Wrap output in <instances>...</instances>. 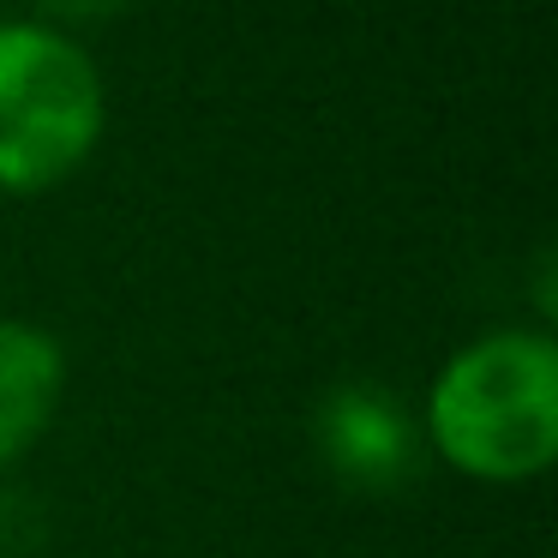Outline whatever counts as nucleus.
<instances>
[{"instance_id": "nucleus-4", "label": "nucleus", "mask_w": 558, "mask_h": 558, "mask_svg": "<svg viewBox=\"0 0 558 558\" xmlns=\"http://www.w3.org/2000/svg\"><path fill=\"white\" fill-rule=\"evenodd\" d=\"M66 342L49 325L0 318V474L19 469L54 426L66 397Z\"/></svg>"}, {"instance_id": "nucleus-2", "label": "nucleus", "mask_w": 558, "mask_h": 558, "mask_svg": "<svg viewBox=\"0 0 558 558\" xmlns=\"http://www.w3.org/2000/svg\"><path fill=\"white\" fill-rule=\"evenodd\" d=\"M109 97L90 49L43 19H0V193L66 186L102 145Z\"/></svg>"}, {"instance_id": "nucleus-5", "label": "nucleus", "mask_w": 558, "mask_h": 558, "mask_svg": "<svg viewBox=\"0 0 558 558\" xmlns=\"http://www.w3.org/2000/svg\"><path fill=\"white\" fill-rule=\"evenodd\" d=\"M43 13V25H97V19H114V13H126V7H138V0H37Z\"/></svg>"}, {"instance_id": "nucleus-1", "label": "nucleus", "mask_w": 558, "mask_h": 558, "mask_svg": "<svg viewBox=\"0 0 558 558\" xmlns=\"http://www.w3.org/2000/svg\"><path fill=\"white\" fill-rule=\"evenodd\" d=\"M426 457L481 486L541 481L558 457V342L546 325H498L445 354L421 397Z\"/></svg>"}, {"instance_id": "nucleus-3", "label": "nucleus", "mask_w": 558, "mask_h": 558, "mask_svg": "<svg viewBox=\"0 0 558 558\" xmlns=\"http://www.w3.org/2000/svg\"><path fill=\"white\" fill-rule=\"evenodd\" d=\"M313 450L330 481L354 498L409 493L433 462L414 402L378 378H342L313 402Z\"/></svg>"}]
</instances>
